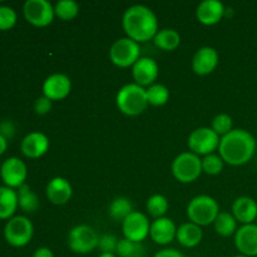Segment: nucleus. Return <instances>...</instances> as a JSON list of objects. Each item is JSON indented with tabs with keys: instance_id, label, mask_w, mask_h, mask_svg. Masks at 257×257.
I'll list each match as a JSON object with an SVG mask.
<instances>
[{
	"instance_id": "f257e3e1",
	"label": "nucleus",
	"mask_w": 257,
	"mask_h": 257,
	"mask_svg": "<svg viewBox=\"0 0 257 257\" xmlns=\"http://www.w3.org/2000/svg\"><path fill=\"white\" fill-rule=\"evenodd\" d=\"M122 27L125 37L136 43H147L157 34L158 19L151 8L146 5H132L122 17Z\"/></svg>"
},
{
	"instance_id": "f03ea898",
	"label": "nucleus",
	"mask_w": 257,
	"mask_h": 257,
	"mask_svg": "<svg viewBox=\"0 0 257 257\" xmlns=\"http://www.w3.org/2000/svg\"><path fill=\"white\" fill-rule=\"evenodd\" d=\"M256 147L255 137L248 131L236 128L221 138L218 155L225 163L237 167L252 160Z\"/></svg>"
},
{
	"instance_id": "7ed1b4c3",
	"label": "nucleus",
	"mask_w": 257,
	"mask_h": 257,
	"mask_svg": "<svg viewBox=\"0 0 257 257\" xmlns=\"http://www.w3.org/2000/svg\"><path fill=\"white\" fill-rule=\"evenodd\" d=\"M115 104L120 113L128 117H137L142 114L148 104L146 88L133 83L124 84L115 95Z\"/></svg>"
},
{
	"instance_id": "20e7f679",
	"label": "nucleus",
	"mask_w": 257,
	"mask_h": 257,
	"mask_svg": "<svg viewBox=\"0 0 257 257\" xmlns=\"http://www.w3.org/2000/svg\"><path fill=\"white\" fill-rule=\"evenodd\" d=\"M187 217L191 222L200 227L215 222L220 211V205L213 197L208 195H198L193 197L187 205Z\"/></svg>"
},
{
	"instance_id": "39448f33",
	"label": "nucleus",
	"mask_w": 257,
	"mask_h": 257,
	"mask_svg": "<svg viewBox=\"0 0 257 257\" xmlns=\"http://www.w3.org/2000/svg\"><path fill=\"white\" fill-rule=\"evenodd\" d=\"M172 176L181 183H192L202 175V158L195 153L182 152L171 165Z\"/></svg>"
},
{
	"instance_id": "423d86ee",
	"label": "nucleus",
	"mask_w": 257,
	"mask_h": 257,
	"mask_svg": "<svg viewBox=\"0 0 257 257\" xmlns=\"http://www.w3.org/2000/svg\"><path fill=\"white\" fill-rule=\"evenodd\" d=\"M34 236V226L27 216H14L4 227V237L9 245L14 247H24Z\"/></svg>"
},
{
	"instance_id": "0eeeda50",
	"label": "nucleus",
	"mask_w": 257,
	"mask_h": 257,
	"mask_svg": "<svg viewBox=\"0 0 257 257\" xmlns=\"http://www.w3.org/2000/svg\"><path fill=\"white\" fill-rule=\"evenodd\" d=\"M221 137L211 127H200L190 133L187 140V146L190 152L197 156L212 155L220 147Z\"/></svg>"
},
{
	"instance_id": "6e6552de",
	"label": "nucleus",
	"mask_w": 257,
	"mask_h": 257,
	"mask_svg": "<svg viewBox=\"0 0 257 257\" xmlns=\"http://www.w3.org/2000/svg\"><path fill=\"white\" fill-rule=\"evenodd\" d=\"M99 237L97 231L89 225H77L69 231L68 246L74 253L85 255L98 248Z\"/></svg>"
},
{
	"instance_id": "1a4fd4ad",
	"label": "nucleus",
	"mask_w": 257,
	"mask_h": 257,
	"mask_svg": "<svg viewBox=\"0 0 257 257\" xmlns=\"http://www.w3.org/2000/svg\"><path fill=\"white\" fill-rule=\"evenodd\" d=\"M141 58V45L130 38H119L109 49V59L118 68H132Z\"/></svg>"
},
{
	"instance_id": "9d476101",
	"label": "nucleus",
	"mask_w": 257,
	"mask_h": 257,
	"mask_svg": "<svg viewBox=\"0 0 257 257\" xmlns=\"http://www.w3.org/2000/svg\"><path fill=\"white\" fill-rule=\"evenodd\" d=\"M23 13L25 20L37 28L48 27L55 18L54 7L48 0H28L24 3Z\"/></svg>"
},
{
	"instance_id": "9b49d317",
	"label": "nucleus",
	"mask_w": 257,
	"mask_h": 257,
	"mask_svg": "<svg viewBox=\"0 0 257 257\" xmlns=\"http://www.w3.org/2000/svg\"><path fill=\"white\" fill-rule=\"evenodd\" d=\"M151 222L146 213L133 211L122 222V231L124 238L133 242L142 243L150 236Z\"/></svg>"
},
{
	"instance_id": "f8f14e48",
	"label": "nucleus",
	"mask_w": 257,
	"mask_h": 257,
	"mask_svg": "<svg viewBox=\"0 0 257 257\" xmlns=\"http://www.w3.org/2000/svg\"><path fill=\"white\" fill-rule=\"evenodd\" d=\"M0 177L7 187L19 188L25 185L28 177V167L24 161L18 157H9L0 167Z\"/></svg>"
},
{
	"instance_id": "ddd939ff",
	"label": "nucleus",
	"mask_w": 257,
	"mask_h": 257,
	"mask_svg": "<svg viewBox=\"0 0 257 257\" xmlns=\"http://www.w3.org/2000/svg\"><path fill=\"white\" fill-rule=\"evenodd\" d=\"M72 92V80L63 73L50 74L43 83V95L52 102L63 100Z\"/></svg>"
},
{
	"instance_id": "4468645a",
	"label": "nucleus",
	"mask_w": 257,
	"mask_h": 257,
	"mask_svg": "<svg viewBox=\"0 0 257 257\" xmlns=\"http://www.w3.org/2000/svg\"><path fill=\"white\" fill-rule=\"evenodd\" d=\"M160 74L157 62L150 57H141L132 67V77L136 84L148 88L155 84Z\"/></svg>"
},
{
	"instance_id": "2eb2a0df",
	"label": "nucleus",
	"mask_w": 257,
	"mask_h": 257,
	"mask_svg": "<svg viewBox=\"0 0 257 257\" xmlns=\"http://www.w3.org/2000/svg\"><path fill=\"white\" fill-rule=\"evenodd\" d=\"M49 147L50 141L48 136L39 131L28 133L20 143V150H22L23 155L32 160L43 157L49 151Z\"/></svg>"
},
{
	"instance_id": "dca6fc26",
	"label": "nucleus",
	"mask_w": 257,
	"mask_h": 257,
	"mask_svg": "<svg viewBox=\"0 0 257 257\" xmlns=\"http://www.w3.org/2000/svg\"><path fill=\"white\" fill-rule=\"evenodd\" d=\"M220 62L218 52L212 47H201L192 58V70L197 75H208L217 68Z\"/></svg>"
},
{
	"instance_id": "f3484780",
	"label": "nucleus",
	"mask_w": 257,
	"mask_h": 257,
	"mask_svg": "<svg viewBox=\"0 0 257 257\" xmlns=\"http://www.w3.org/2000/svg\"><path fill=\"white\" fill-rule=\"evenodd\" d=\"M226 8L220 0H203L196 8V18L203 25H216L223 19Z\"/></svg>"
},
{
	"instance_id": "a211bd4d",
	"label": "nucleus",
	"mask_w": 257,
	"mask_h": 257,
	"mask_svg": "<svg viewBox=\"0 0 257 257\" xmlns=\"http://www.w3.org/2000/svg\"><path fill=\"white\" fill-rule=\"evenodd\" d=\"M235 246L240 255L247 257L257 256V225H242L235 233Z\"/></svg>"
},
{
	"instance_id": "6ab92c4d",
	"label": "nucleus",
	"mask_w": 257,
	"mask_h": 257,
	"mask_svg": "<svg viewBox=\"0 0 257 257\" xmlns=\"http://www.w3.org/2000/svg\"><path fill=\"white\" fill-rule=\"evenodd\" d=\"M45 196L48 201L55 206H63L70 201L73 196V187L64 177H54L47 183Z\"/></svg>"
},
{
	"instance_id": "aec40b11",
	"label": "nucleus",
	"mask_w": 257,
	"mask_h": 257,
	"mask_svg": "<svg viewBox=\"0 0 257 257\" xmlns=\"http://www.w3.org/2000/svg\"><path fill=\"white\" fill-rule=\"evenodd\" d=\"M176 233H177V226L171 218L161 217L151 222L150 237L157 245H170L173 240H176Z\"/></svg>"
},
{
	"instance_id": "412c9836",
	"label": "nucleus",
	"mask_w": 257,
	"mask_h": 257,
	"mask_svg": "<svg viewBox=\"0 0 257 257\" xmlns=\"http://www.w3.org/2000/svg\"><path fill=\"white\" fill-rule=\"evenodd\" d=\"M231 213L241 225L255 223L257 218V202L248 196H241L233 201Z\"/></svg>"
},
{
	"instance_id": "4be33fe9",
	"label": "nucleus",
	"mask_w": 257,
	"mask_h": 257,
	"mask_svg": "<svg viewBox=\"0 0 257 257\" xmlns=\"http://www.w3.org/2000/svg\"><path fill=\"white\" fill-rule=\"evenodd\" d=\"M203 238L202 227H200L196 223L188 222L182 223L177 227V233H176V240L178 241L181 246L186 248H193L201 243Z\"/></svg>"
},
{
	"instance_id": "5701e85b",
	"label": "nucleus",
	"mask_w": 257,
	"mask_h": 257,
	"mask_svg": "<svg viewBox=\"0 0 257 257\" xmlns=\"http://www.w3.org/2000/svg\"><path fill=\"white\" fill-rule=\"evenodd\" d=\"M18 207L17 191L7 186H0V220H10L14 217Z\"/></svg>"
},
{
	"instance_id": "b1692460",
	"label": "nucleus",
	"mask_w": 257,
	"mask_h": 257,
	"mask_svg": "<svg viewBox=\"0 0 257 257\" xmlns=\"http://www.w3.org/2000/svg\"><path fill=\"white\" fill-rule=\"evenodd\" d=\"M153 44L163 52H173L181 44V35L175 29H160L153 38Z\"/></svg>"
},
{
	"instance_id": "393cba45",
	"label": "nucleus",
	"mask_w": 257,
	"mask_h": 257,
	"mask_svg": "<svg viewBox=\"0 0 257 257\" xmlns=\"http://www.w3.org/2000/svg\"><path fill=\"white\" fill-rule=\"evenodd\" d=\"M133 211L135 210H133L131 200L127 197H123V196L113 198L112 202L108 206V215L115 222L122 223Z\"/></svg>"
},
{
	"instance_id": "a878e982",
	"label": "nucleus",
	"mask_w": 257,
	"mask_h": 257,
	"mask_svg": "<svg viewBox=\"0 0 257 257\" xmlns=\"http://www.w3.org/2000/svg\"><path fill=\"white\" fill-rule=\"evenodd\" d=\"M237 223L232 213L227 211H221L213 222V227L217 235L222 237H231V236H235L236 231L238 230Z\"/></svg>"
},
{
	"instance_id": "bb28decb",
	"label": "nucleus",
	"mask_w": 257,
	"mask_h": 257,
	"mask_svg": "<svg viewBox=\"0 0 257 257\" xmlns=\"http://www.w3.org/2000/svg\"><path fill=\"white\" fill-rule=\"evenodd\" d=\"M18 203H19V207L22 208L24 212L32 213L39 208L40 201L38 197L37 193L30 188V186L23 185L22 187L18 188Z\"/></svg>"
},
{
	"instance_id": "cd10ccee",
	"label": "nucleus",
	"mask_w": 257,
	"mask_h": 257,
	"mask_svg": "<svg viewBox=\"0 0 257 257\" xmlns=\"http://www.w3.org/2000/svg\"><path fill=\"white\" fill-rule=\"evenodd\" d=\"M146 210H147L148 215L152 216L155 220L156 218L166 217V213L170 210V202H168L166 196L156 193V195H152L147 200Z\"/></svg>"
},
{
	"instance_id": "c85d7f7f",
	"label": "nucleus",
	"mask_w": 257,
	"mask_h": 257,
	"mask_svg": "<svg viewBox=\"0 0 257 257\" xmlns=\"http://www.w3.org/2000/svg\"><path fill=\"white\" fill-rule=\"evenodd\" d=\"M146 92H147L148 104L153 107H162L170 100V89L161 83H155L151 87L146 88Z\"/></svg>"
},
{
	"instance_id": "c756f323",
	"label": "nucleus",
	"mask_w": 257,
	"mask_h": 257,
	"mask_svg": "<svg viewBox=\"0 0 257 257\" xmlns=\"http://www.w3.org/2000/svg\"><path fill=\"white\" fill-rule=\"evenodd\" d=\"M55 17L63 22H72L79 14V5L74 0H59L54 5Z\"/></svg>"
},
{
	"instance_id": "7c9ffc66",
	"label": "nucleus",
	"mask_w": 257,
	"mask_h": 257,
	"mask_svg": "<svg viewBox=\"0 0 257 257\" xmlns=\"http://www.w3.org/2000/svg\"><path fill=\"white\" fill-rule=\"evenodd\" d=\"M115 255L118 257H145L146 250L142 243L133 242V241L122 238L117 246Z\"/></svg>"
},
{
	"instance_id": "2f4dec72",
	"label": "nucleus",
	"mask_w": 257,
	"mask_h": 257,
	"mask_svg": "<svg viewBox=\"0 0 257 257\" xmlns=\"http://www.w3.org/2000/svg\"><path fill=\"white\" fill-rule=\"evenodd\" d=\"M225 162L220 155H208L202 157V172L208 176H217L223 171Z\"/></svg>"
},
{
	"instance_id": "473e14b6",
	"label": "nucleus",
	"mask_w": 257,
	"mask_h": 257,
	"mask_svg": "<svg viewBox=\"0 0 257 257\" xmlns=\"http://www.w3.org/2000/svg\"><path fill=\"white\" fill-rule=\"evenodd\" d=\"M211 128L222 138L223 136L228 135V133L233 130L232 118H231V115H228L227 113H220V114H217L212 119Z\"/></svg>"
},
{
	"instance_id": "72a5a7b5",
	"label": "nucleus",
	"mask_w": 257,
	"mask_h": 257,
	"mask_svg": "<svg viewBox=\"0 0 257 257\" xmlns=\"http://www.w3.org/2000/svg\"><path fill=\"white\" fill-rule=\"evenodd\" d=\"M18 15L12 7L0 5V30H9L17 24Z\"/></svg>"
},
{
	"instance_id": "f704fd0d",
	"label": "nucleus",
	"mask_w": 257,
	"mask_h": 257,
	"mask_svg": "<svg viewBox=\"0 0 257 257\" xmlns=\"http://www.w3.org/2000/svg\"><path fill=\"white\" fill-rule=\"evenodd\" d=\"M119 240L112 233H104L99 237V243L98 248L100 250V253H115L117 246Z\"/></svg>"
},
{
	"instance_id": "c9c22d12",
	"label": "nucleus",
	"mask_w": 257,
	"mask_h": 257,
	"mask_svg": "<svg viewBox=\"0 0 257 257\" xmlns=\"http://www.w3.org/2000/svg\"><path fill=\"white\" fill-rule=\"evenodd\" d=\"M53 102L50 99H48L47 97L42 95V97L37 98L34 102V112L39 115L48 114V113L52 110Z\"/></svg>"
},
{
	"instance_id": "e433bc0d",
	"label": "nucleus",
	"mask_w": 257,
	"mask_h": 257,
	"mask_svg": "<svg viewBox=\"0 0 257 257\" xmlns=\"http://www.w3.org/2000/svg\"><path fill=\"white\" fill-rule=\"evenodd\" d=\"M0 135L5 137L7 140L14 137L15 135V125L12 120H3L0 123Z\"/></svg>"
},
{
	"instance_id": "4c0bfd02",
	"label": "nucleus",
	"mask_w": 257,
	"mask_h": 257,
	"mask_svg": "<svg viewBox=\"0 0 257 257\" xmlns=\"http://www.w3.org/2000/svg\"><path fill=\"white\" fill-rule=\"evenodd\" d=\"M153 257H185V255L176 248H163L156 252Z\"/></svg>"
},
{
	"instance_id": "58836bf2",
	"label": "nucleus",
	"mask_w": 257,
	"mask_h": 257,
	"mask_svg": "<svg viewBox=\"0 0 257 257\" xmlns=\"http://www.w3.org/2000/svg\"><path fill=\"white\" fill-rule=\"evenodd\" d=\"M33 257H55L49 247H39L34 251Z\"/></svg>"
},
{
	"instance_id": "ea45409f",
	"label": "nucleus",
	"mask_w": 257,
	"mask_h": 257,
	"mask_svg": "<svg viewBox=\"0 0 257 257\" xmlns=\"http://www.w3.org/2000/svg\"><path fill=\"white\" fill-rule=\"evenodd\" d=\"M7 148H8V140L0 135V155H3V153L5 152Z\"/></svg>"
},
{
	"instance_id": "a19ab883",
	"label": "nucleus",
	"mask_w": 257,
	"mask_h": 257,
	"mask_svg": "<svg viewBox=\"0 0 257 257\" xmlns=\"http://www.w3.org/2000/svg\"><path fill=\"white\" fill-rule=\"evenodd\" d=\"M98 257H118L115 253H99Z\"/></svg>"
},
{
	"instance_id": "79ce46f5",
	"label": "nucleus",
	"mask_w": 257,
	"mask_h": 257,
	"mask_svg": "<svg viewBox=\"0 0 257 257\" xmlns=\"http://www.w3.org/2000/svg\"><path fill=\"white\" fill-rule=\"evenodd\" d=\"M232 257H247V256H243V255H236V256H232Z\"/></svg>"
},
{
	"instance_id": "37998d69",
	"label": "nucleus",
	"mask_w": 257,
	"mask_h": 257,
	"mask_svg": "<svg viewBox=\"0 0 257 257\" xmlns=\"http://www.w3.org/2000/svg\"><path fill=\"white\" fill-rule=\"evenodd\" d=\"M256 225H257V218H256Z\"/></svg>"
}]
</instances>
